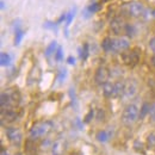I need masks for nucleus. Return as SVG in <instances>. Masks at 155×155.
<instances>
[{"label": "nucleus", "instance_id": "f257e3e1", "mask_svg": "<svg viewBox=\"0 0 155 155\" xmlns=\"http://www.w3.org/2000/svg\"><path fill=\"white\" fill-rule=\"evenodd\" d=\"M51 128H53V123L49 122V120L37 122V123H35L31 127V129L29 131V137L32 141L42 138V137H44V136H47L49 134V131L51 130Z\"/></svg>", "mask_w": 155, "mask_h": 155}, {"label": "nucleus", "instance_id": "f03ea898", "mask_svg": "<svg viewBox=\"0 0 155 155\" xmlns=\"http://www.w3.org/2000/svg\"><path fill=\"white\" fill-rule=\"evenodd\" d=\"M19 100V94L16 91H6L2 92L0 96V105H1V111L2 110H8V109H13L12 106L16 105Z\"/></svg>", "mask_w": 155, "mask_h": 155}, {"label": "nucleus", "instance_id": "7ed1b4c3", "mask_svg": "<svg viewBox=\"0 0 155 155\" xmlns=\"http://www.w3.org/2000/svg\"><path fill=\"white\" fill-rule=\"evenodd\" d=\"M140 115V110L138 107L136 106L135 104H129L124 111H123V115H122V122L125 124V125H131L133 123H135L138 118Z\"/></svg>", "mask_w": 155, "mask_h": 155}, {"label": "nucleus", "instance_id": "20e7f679", "mask_svg": "<svg viewBox=\"0 0 155 155\" xmlns=\"http://www.w3.org/2000/svg\"><path fill=\"white\" fill-rule=\"evenodd\" d=\"M5 133H6V136H7L8 141H10V142H11L13 146L19 147L20 144H21V141H23V135H21V133H20V130L18 129V128L8 127V128H6Z\"/></svg>", "mask_w": 155, "mask_h": 155}, {"label": "nucleus", "instance_id": "39448f33", "mask_svg": "<svg viewBox=\"0 0 155 155\" xmlns=\"http://www.w3.org/2000/svg\"><path fill=\"white\" fill-rule=\"evenodd\" d=\"M109 77H110V72L106 67L104 66H100L98 67V69L96 71V74H94V81L96 84L99 85V86H103L109 80Z\"/></svg>", "mask_w": 155, "mask_h": 155}, {"label": "nucleus", "instance_id": "423d86ee", "mask_svg": "<svg viewBox=\"0 0 155 155\" xmlns=\"http://www.w3.org/2000/svg\"><path fill=\"white\" fill-rule=\"evenodd\" d=\"M143 12H144V6H143V4L138 2V1H133V2H130L129 8H128L129 16H131V17H134V18H137V17L142 16Z\"/></svg>", "mask_w": 155, "mask_h": 155}, {"label": "nucleus", "instance_id": "0eeeda50", "mask_svg": "<svg viewBox=\"0 0 155 155\" xmlns=\"http://www.w3.org/2000/svg\"><path fill=\"white\" fill-rule=\"evenodd\" d=\"M125 28H127V24L122 18H115L110 23V29L115 35H120L122 32H125Z\"/></svg>", "mask_w": 155, "mask_h": 155}, {"label": "nucleus", "instance_id": "6e6552de", "mask_svg": "<svg viewBox=\"0 0 155 155\" xmlns=\"http://www.w3.org/2000/svg\"><path fill=\"white\" fill-rule=\"evenodd\" d=\"M129 47H130L129 39L123 38V37H120V38H118V39H115V42H114V53H122V51H125V50L129 49Z\"/></svg>", "mask_w": 155, "mask_h": 155}, {"label": "nucleus", "instance_id": "1a4fd4ad", "mask_svg": "<svg viewBox=\"0 0 155 155\" xmlns=\"http://www.w3.org/2000/svg\"><path fill=\"white\" fill-rule=\"evenodd\" d=\"M140 58H141V53H138L136 49L129 51L128 54H124L123 55V60L129 66H135V64H137L138 61H140Z\"/></svg>", "mask_w": 155, "mask_h": 155}, {"label": "nucleus", "instance_id": "9d476101", "mask_svg": "<svg viewBox=\"0 0 155 155\" xmlns=\"http://www.w3.org/2000/svg\"><path fill=\"white\" fill-rule=\"evenodd\" d=\"M136 91H137V85L134 80H130L128 82H125V90H124V97L131 98L135 96Z\"/></svg>", "mask_w": 155, "mask_h": 155}, {"label": "nucleus", "instance_id": "9b49d317", "mask_svg": "<svg viewBox=\"0 0 155 155\" xmlns=\"http://www.w3.org/2000/svg\"><path fill=\"white\" fill-rule=\"evenodd\" d=\"M114 42L115 39H112L111 37H105L101 42V48L105 53H111L114 51Z\"/></svg>", "mask_w": 155, "mask_h": 155}, {"label": "nucleus", "instance_id": "f8f14e48", "mask_svg": "<svg viewBox=\"0 0 155 155\" xmlns=\"http://www.w3.org/2000/svg\"><path fill=\"white\" fill-rule=\"evenodd\" d=\"M124 90H125V82L124 81H117L114 87V96L112 97H120L124 96Z\"/></svg>", "mask_w": 155, "mask_h": 155}, {"label": "nucleus", "instance_id": "ddd939ff", "mask_svg": "<svg viewBox=\"0 0 155 155\" xmlns=\"http://www.w3.org/2000/svg\"><path fill=\"white\" fill-rule=\"evenodd\" d=\"M114 87H115V84L107 81L105 85H103V94L106 98H111L114 96Z\"/></svg>", "mask_w": 155, "mask_h": 155}, {"label": "nucleus", "instance_id": "4468645a", "mask_svg": "<svg viewBox=\"0 0 155 155\" xmlns=\"http://www.w3.org/2000/svg\"><path fill=\"white\" fill-rule=\"evenodd\" d=\"M111 136H112V134L110 131H107V130H100V131L97 133L96 137H97V140L99 142L104 143V142H107L111 138Z\"/></svg>", "mask_w": 155, "mask_h": 155}, {"label": "nucleus", "instance_id": "2eb2a0df", "mask_svg": "<svg viewBox=\"0 0 155 155\" xmlns=\"http://www.w3.org/2000/svg\"><path fill=\"white\" fill-rule=\"evenodd\" d=\"M58 48V42H56V41H51V43L47 47V49H45V51H44V55H45L47 58H49L50 55H53V54L56 53Z\"/></svg>", "mask_w": 155, "mask_h": 155}, {"label": "nucleus", "instance_id": "dca6fc26", "mask_svg": "<svg viewBox=\"0 0 155 155\" xmlns=\"http://www.w3.org/2000/svg\"><path fill=\"white\" fill-rule=\"evenodd\" d=\"M12 62V58H11V55L7 54V53H1L0 55V64L4 66V67H8Z\"/></svg>", "mask_w": 155, "mask_h": 155}, {"label": "nucleus", "instance_id": "f3484780", "mask_svg": "<svg viewBox=\"0 0 155 155\" xmlns=\"http://www.w3.org/2000/svg\"><path fill=\"white\" fill-rule=\"evenodd\" d=\"M149 109H150V105L148 103H143L141 109H140V115H138V118L140 119H143L147 115H149Z\"/></svg>", "mask_w": 155, "mask_h": 155}, {"label": "nucleus", "instance_id": "a211bd4d", "mask_svg": "<svg viewBox=\"0 0 155 155\" xmlns=\"http://www.w3.org/2000/svg\"><path fill=\"white\" fill-rule=\"evenodd\" d=\"M24 35H25V32L21 29H17L16 30V32H15V45H19L21 39L24 37Z\"/></svg>", "mask_w": 155, "mask_h": 155}, {"label": "nucleus", "instance_id": "6ab92c4d", "mask_svg": "<svg viewBox=\"0 0 155 155\" xmlns=\"http://www.w3.org/2000/svg\"><path fill=\"white\" fill-rule=\"evenodd\" d=\"M75 12H77V7H73L68 13H67V19H66V28H68L72 23V20L75 16Z\"/></svg>", "mask_w": 155, "mask_h": 155}, {"label": "nucleus", "instance_id": "aec40b11", "mask_svg": "<svg viewBox=\"0 0 155 155\" xmlns=\"http://www.w3.org/2000/svg\"><path fill=\"white\" fill-rule=\"evenodd\" d=\"M80 58L81 60H87L88 58V44L87 43H85L84 44V47H82V51H80Z\"/></svg>", "mask_w": 155, "mask_h": 155}, {"label": "nucleus", "instance_id": "412c9836", "mask_svg": "<svg viewBox=\"0 0 155 155\" xmlns=\"http://www.w3.org/2000/svg\"><path fill=\"white\" fill-rule=\"evenodd\" d=\"M135 32H136V30H135V28L133 26V25H127V28H125V34H127V36L128 37H134L135 36Z\"/></svg>", "mask_w": 155, "mask_h": 155}, {"label": "nucleus", "instance_id": "4be33fe9", "mask_svg": "<svg viewBox=\"0 0 155 155\" xmlns=\"http://www.w3.org/2000/svg\"><path fill=\"white\" fill-rule=\"evenodd\" d=\"M147 143H148V147L150 148H155V134H149L147 137Z\"/></svg>", "mask_w": 155, "mask_h": 155}, {"label": "nucleus", "instance_id": "5701e85b", "mask_svg": "<svg viewBox=\"0 0 155 155\" xmlns=\"http://www.w3.org/2000/svg\"><path fill=\"white\" fill-rule=\"evenodd\" d=\"M56 25L58 23H54V21H45L43 24V28L44 29H51V30H55L56 31Z\"/></svg>", "mask_w": 155, "mask_h": 155}, {"label": "nucleus", "instance_id": "b1692460", "mask_svg": "<svg viewBox=\"0 0 155 155\" xmlns=\"http://www.w3.org/2000/svg\"><path fill=\"white\" fill-rule=\"evenodd\" d=\"M62 58H63V48L58 47L56 53H55V60L56 61H62Z\"/></svg>", "mask_w": 155, "mask_h": 155}, {"label": "nucleus", "instance_id": "393cba45", "mask_svg": "<svg viewBox=\"0 0 155 155\" xmlns=\"http://www.w3.org/2000/svg\"><path fill=\"white\" fill-rule=\"evenodd\" d=\"M87 8H88L90 13H91V15H93V13H96L98 10H99V4H98V2H93V4H91Z\"/></svg>", "mask_w": 155, "mask_h": 155}, {"label": "nucleus", "instance_id": "a878e982", "mask_svg": "<svg viewBox=\"0 0 155 155\" xmlns=\"http://www.w3.org/2000/svg\"><path fill=\"white\" fill-rule=\"evenodd\" d=\"M149 115H150L152 120H153V122H155V103H153V104L150 105V109H149Z\"/></svg>", "mask_w": 155, "mask_h": 155}, {"label": "nucleus", "instance_id": "bb28decb", "mask_svg": "<svg viewBox=\"0 0 155 155\" xmlns=\"http://www.w3.org/2000/svg\"><path fill=\"white\" fill-rule=\"evenodd\" d=\"M66 75H67V71H66V69H61V71H60V75H58V81L62 82V81L64 80Z\"/></svg>", "mask_w": 155, "mask_h": 155}, {"label": "nucleus", "instance_id": "cd10ccee", "mask_svg": "<svg viewBox=\"0 0 155 155\" xmlns=\"http://www.w3.org/2000/svg\"><path fill=\"white\" fill-rule=\"evenodd\" d=\"M93 115H94V111H93V110H90V111H88V114H87L86 117H85V123H88V122L92 119Z\"/></svg>", "mask_w": 155, "mask_h": 155}, {"label": "nucleus", "instance_id": "c85d7f7f", "mask_svg": "<svg viewBox=\"0 0 155 155\" xmlns=\"http://www.w3.org/2000/svg\"><path fill=\"white\" fill-rule=\"evenodd\" d=\"M149 48H150V50L155 54V36L152 37L150 41H149Z\"/></svg>", "mask_w": 155, "mask_h": 155}, {"label": "nucleus", "instance_id": "c756f323", "mask_svg": "<svg viewBox=\"0 0 155 155\" xmlns=\"http://www.w3.org/2000/svg\"><path fill=\"white\" fill-rule=\"evenodd\" d=\"M67 62L69 64H75V58H73V56H69V58H67Z\"/></svg>", "mask_w": 155, "mask_h": 155}, {"label": "nucleus", "instance_id": "7c9ffc66", "mask_svg": "<svg viewBox=\"0 0 155 155\" xmlns=\"http://www.w3.org/2000/svg\"><path fill=\"white\" fill-rule=\"evenodd\" d=\"M0 7H1V10H4V8H5V2H4L2 0L0 1Z\"/></svg>", "mask_w": 155, "mask_h": 155}, {"label": "nucleus", "instance_id": "2f4dec72", "mask_svg": "<svg viewBox=\"0 0 155 155\" xmlns=\"http://www.w3.org/2000/svg\"><path fill=\"white\" fill-rule=\"evenodd\" d=\"M150 62H152V64H153V66L155 67V55L153 56V58H152V60H150Z\"/></svg>", "mask_w": 155, "mask_h": 155}, {"label": "nucleus", "instance_id": "473e14b6", "mask_svg": "<svg viewBox=\"0 0 155 155\" xmlns=\"http://www.w3.org/2000/svg\"><path fill=\"white\" fill-rule=\"evenodd\" d=\"M1 155H8V153H7L6 150H4V149H2V152H1Z\"/></svg>", "mask_w": 155, "mask_h": 155}, {"label": "nucleus", "instance_id": "72a5a7b5", "mask_svg": "<svg viewBox=\"0 0 155 155\" xmlns=\"http://www.w3.org/2000/svg\"><path fill=\"white\" fill-rule=\"evenodd\" d=\"M15 155H21V154H20V153H17V154H15Z\"/></svg>", "mask_w": 155, "mask_h": 155}]
</instances>
